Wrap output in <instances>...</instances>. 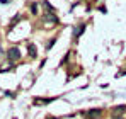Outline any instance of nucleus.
Listing matches in <instances>:
<instances>
[{
	"label": "nucleus",
	"instance_id": "9",
	"mask_svg": "<svg viewBox=\"0 0 126 119\" xmlns=\"http://www.w3.org/2000/svg\"><path fill=\"white\" fill-rule=\"evenodd\" d=\"M10 0H0V3H9Z\"/></svg>",
	"mask_w": 126,
	"mask_h": 119
},
{
	"label": "nucleus",
	"instance_id": "4",
	"mask_svg": "<svg viewBox=\"0 0 126 119\" xmlns=\"http://www.w3.org/2000/svg\"><path fill=\"white\" fill-rule=\"evenodd\" d=\"M126 112V105H116L114 109H112V114L114 116H121V114H125Z\"/></svg>",
	"mask_w": 126,
	"mask_h": 119
},
{
	"label": "nucleus",
	"instance_id": "3",
	"mask_svg": "<svg viewBox=\"0 0 126 119\" xmlns=\"http://www.w3.org/2000/svg\"><path fill=\"white\" fill-rule=\"evenodd\" d=\"M27 53H29L31 58H36V56H38V49H36L34 43H29V44H27Z\"/></svg>",
	"mask_w": 126,
	"mask_h": 119
},
{
	"label": "nucleus",
	"instance_id": "1",
	"mask_svg": "<svg viewBox=\"0 0 126 119\" xmlns=\"http://www.w3.org/2000/svg\"><path fill=\"white\" fill-rule=\"evenodd\" d=\"M7 58L10 60V61H17V60L21 58V51H19V48L12 46V48L7 51Z\"/></svg>",
	"mask_w": 126,
	"mask_h": 119
},
{
	"label": "nucleus",
	"instance_id": "2",
	"mask_svg": "<svg viewBox=\"0 0 126 119\" xmlns=\"http://www.w3.org/2000/svg\"><path fill=\"white\" fill-rule=\"evenodd\" d=\"M101 116H102V111L101 109H90L87 112V118H90V119H99Z\"/></svg>",
	"mask_w": 126,
	"mask_h": 119
},
{
	"label": "nucleus",
	"instance_id": "8",
	"mask_svg": "<svg viewBox=\"0 0 126 119\" xmlns=\"http://www.w3.org/2000/svg\"><path fill=\"white\" fill-rule=\"evenodd\" d=\"M31 12H32V14H38V5H36V3L31 5Z\"/></svg>",
	"mask_w": 126,
	"mask_h": 119
},
{
	"label": "nucleus",
	"instance_id": "6",
	"mask_svg": "<svg viewBox=\"0 0 126 119\" xmlns=\"http://www.w3.org/2000/svg\"><path fill=\"white\" fill-rule=\"evenodd\" d=\"M84 31H85V24H80V26L77 27V31L73 32V36H75V38H79V36H80V34H82Z\"/></svg>",
	"mask_w": 126,
	"mask_h": 119
},
{
	"label": "nucleus",
	"instance_id": "7",
	"mask_svg": "<svg viewBox=\"0 0 126 119\" xmlns=\"http://www.w3.org/2000/svg\"><path fill=\"white\" fill-rule=\"evenodd\" d=\"M51 100H53V97H51V99H36L34 104H49Z\"/></svg>",
	"mask_w": 126,
	"mask_h": 119
},
{
	"label": "nucleus",
	"instance_id": "5",
	"mask_svg": "<svg viewBox=\"0 0 126 119\" xmlns=\"http://www.w3.org/2000/svg\"><path fill=\"white\" fill-rule=\"evenodd\" d=\"M43 7H44V9H46L49 14H55V12H56V9H55L51 3H48V2H43Z\"/></svg>",
	"mask_w": 126,
	"mask_h": 119
}]
</instances>
